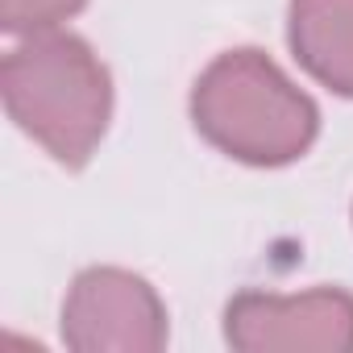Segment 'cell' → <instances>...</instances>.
I'll return each instance as SVG.
<instances>
[{"instance_id":"5","label":"cell","mask_w":353,"mask_h":353,"mask_svg":"<svg viewBox=\"0 0 353 353\" xmlns=\"http://www.w3.org/2000/svg\"><path fill=\"white\" fill-rule=\"evenodd\" d=\"M287 46L320 88L353 100V0H291Z\"/></svg>"},{"instance_id":"1","label":"cell","mask_w":353,"mask_h":353,"mask_svg":"<svg viewBox=\"0 0 353 353\" xmlns=\"http://www.w3.org/2000/svg\"><path fill=\"white\" fill-rule=\"evenodd\" d=\"M9 121L59 166L79 170L112 121V75L100 54L67 30L30 34L0 63Z\"/></svg>"},{"instance_id":"2","label":"cell","mask_w":353,"mask_h":353,"mask_svg":"<svg viewBox=\"0 0 353 353\" xmlns=\"http://www.w3.org/2000/svg\"><path fill=\"white\" fill-rule=\"evenodd\" d=\"M188 108L196 133L245 166H287L320 137L316 100L254 46L216 54L200 71Z\"/></svg>"},{"instance_id":"4","label":"cell","mask_w":353,"mask_h":353,"mask_svg":"<svg viewBox=\"0 0 353 353\" xmlns=\"http://www.w3.org/2000/svg\"><path fill=\"white\" fill-rule=\"evenodd\" d=\"M225 341L241 353H349L353 295L341 287H316L303 295L241 291L225 307Z\"/></svg>"},{"instance_id":"3","label":"cell","mask_w":353,"mask_h":353,"mask_svg":"<svg viewBox=\"0 0 353 353\" xmlns=\"http://www.w3.org/2000/svg\"><path fill=\"white\" fill-rule=\"evenodd\" d=\"M63 345L75 353H158L170 341L166 303L125 266H88L63 299Z\"/></svg>"},{"instance_id":"6","label":"cell","mask_w":353,"mask_h":353,"mask_svg":"<svg viewBox=\"0 0 353 353\" xmlns=\"http://www.w3.org/2000/svg\"><path fill=\"white\" fill-rule=\"evenodd\" d=\"M88 0H0V30L13 38L46 34L71 21Z\"/></svg>"}]
</instances>
